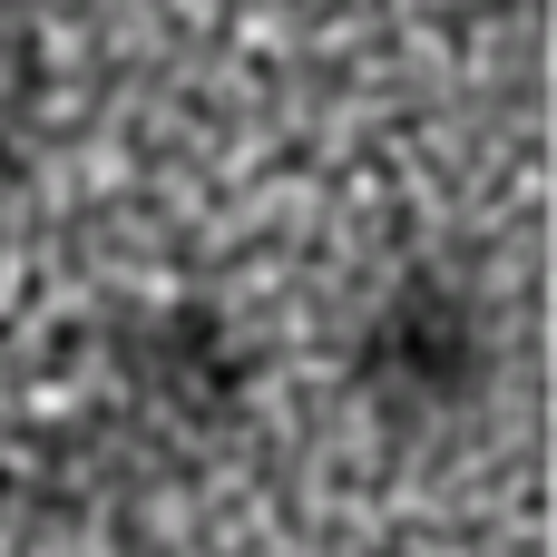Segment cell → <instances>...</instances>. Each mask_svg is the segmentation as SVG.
I'll return each mask as SVG.
<instances>
[{
    "label": "cell",
    "instance_id": "1",
    "mask_svg": "<svg viewBox=\"0 0 557 557\" xmlns=\"http://www.w3.org/2000/svg\"><path fill=\"white\" fill-rule=\"evenodd\" d=\"M108 362V401L69 431V509L88 499H137L157 480H196V460L215 441H235L245 392H255V352L215 304H127L98 333Z\"/></svg>",
    "mask_w": 557,
    "mask_h": 557
},
{
    "label": "cell",
    "instance_id": "2",
    "mask_svg": "<svg viewBox=\"0 0 557 557\" xmlns=\"http://www.w3.org/2000/svg\"><path fill=\"white\" fill-rule=\"evenodd\" d=\"M499 382V313L480 294L470 264L450 255H421L382 284V304L362 313L352 333V392L362 411L392 431V441H421V431H450L490 401Z\"/></svg>",
    "mask_w": 557,
    "mask_h": 557
},
{
    "label": "cell",
    "instance_id": "3",
    "mask_svg": "<svg viewBox=\"0 0 557 557\" xmlns=\"http://www.w3.org/2000/svg\"><path fill=\"white\" fill-rule=\"evenodd\" d=\"M39 117H49V39H39L29 0H0V176L29 166Z\"/></svg>",
    "mask_w": 557,
    "mask_h": 557
}]
</instances>
